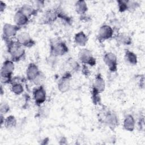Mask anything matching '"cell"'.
Wrapping results in <instances>:
<instances>
[{"instance_id": "6da1fadb", "label": "cell", "mask_w": 145, "mask_h": 145, "mask_svg": "<svg viewBox=\"0 0 145 145\" xmlns=\"http://www.w3.org/2000/svg\"><path fill=\"white\" fill-rule=\"evenodd\" d=\"M6 45L7 51L10 56V59L14 62H18L24 58L25 50L24 48L19 44L17 41L12 39L5 41Z\"/></svg>"}, {"instance_id": "7a4b0ae2", "label": "cell", "mask_w": 145, "mask_h": 145, "mask_svg": "<svg viewBox=\"0 0 145 145\" xmlns=\"http://www.w3.org/2000/svg\"><path fill=\"white\" fill-rule=\"evenodd\" d=\"M69 48L66 42L60 38H53L50 40L49 53L53 57H60L69 52Z\"/></svg>"}, {"instance_id": "3957f363", "label": "cell", "mask_w": 145, "mask_h": 145, "mask_svg": "<svg viewBox=\"0 0 145 145\" xmlns=\"http://www.w3.org/2000/svg\"><path fill=\"white\" fill-rule=\"evenodd\" d=\"M14 69V62L11 59H6L3 62L0 72L1 82L2 84H10Z\"/></svg>"}, {"instance_id": "277c9868", "label": "cell", "mask_w": 145, "mask_h": 145, "mask_svg": "<svg viewBox=\"0 0 145 145\" xmlns=\"http://www.w3.org/2000/svg\"><path fill=\"white\" fill-rule=\"evenodd\" d=\"M100 121L114 131L119 124L118 117L113 111L109 109L103 111L102 115L100 116Z\"/></svg>"}, {"instance_id": "5b68a950", "label": "cell", "mask_w": 145, "mask_h": 145, "mask_svg": "<svg viewBox=\"0 0 145 145\" xmlns=\"http://www.w3.org/2000/svg\"><path fill=\"white\" fill-rule=\"evenodd\" d=\"M78 59L83 65L93 67L96 64V59L88 49H82L78 53Z\"/></svg>"}, {"instance_id": "8992f818", "label": "cell", "mask_w": 145, "mask_h": 145, "mask_svg": "<svg viewBox=\"0 0 145 145\" xmlns=\"http://www.w3.org/2000/svg\"><path fill=\"white\" fill-rule=\"evenodd\" d=\"M71 78V72L68 71L64 72L63 74L59 79L57 82V88L60 92L66 93L70 90Z\"/></svg>"}, {"instance_id": "52a82bcc", "label": "cell", "mask_w": 145, "mask_h": 145, "mask_svg": "<svg viewBox=\"0 0 145 145\" xmlns=\"http://www.w3.org/2000/svg\"><path fill=\"white\" fill-rule=\"evenodd\" d=\"M103 61L111 72H116L118 68V61L116 55L111 52L104 54Z\"/></svg>"}, {"instance_id": "ba28073f", "label": "cell", "mask_w": 145, "mask_h": 145, "mask_svg": "<svg viewBox=\"0 0 145 145\" xmlns=\"http://www.w3.org/2000/svg\"><path fill=\"white\" fill-rule=\"evenodd\" d=\"M20 29L21 27L16 24L5 23L2 28V39L3 41L12 39V37L16 36Z\"/></svg>"}, {"instance_id": "9c48e42d", "label": "cell", "mask_w": 145, "mask_h": 145, "mask_svg": "<svg viewBox=\"0 0 145 145\" xmlns=\"http://www.w3.org/2000/svg\"><path fill=\"white\" fill-rule=\"evenodd\" d=\"M33 97L35 104L40 107L46 100V91L43 85H40L33 89Z\"/></svg>"}, {"instance_id": "30bf717a", "label": "cell", "mask_w": 145, "mask_h": 145, "mask_svg": "<svg viewBox=\"0 0 145 145\" xmlns=\"http://www.w3.org/2000/svg\"><path fill=\"white\" fill-rule=\"evenodd\" d=\"M114 30L108 24H103L99 28L97 39L100 42H103L106 40L112 39L113 37Z\"/></svg>"}, {"instance_id": "8fae6325", "label": "cell", "mask_w": 145, "mask_h": 145, "mask_svg": "<svg viewBox=\"0 0 145 145\" xmlns=\"http://www.w3.org/2000/svg\"><path fill=\"white\" fill-rule=\"evenodd\" d=\"M58 19V7L47 10L42 17L41 22L44 24H51Z\"/></svg>"}, {"instance_id": "7c38bea8", "label": "cell", "mask_w": 145, "mask_h": 145, "mask_svg": "<svg viewBox=\"0 0 145 145\" xmlns=\"http://www.w3.org/2000/svg\"><path fill=\"white\" fill-rule=\"evenodd\" d=\"M17 42L24 48H32L36 44V41L27 32H21L17 35Z\"/></svg>"}, {"instance_id": "4fadbf2b", "label": "cell", "mask_w": 145, "mask_h": 145, "mask_svg": "<svg viewBox=\"0 0 145 145\" xmlns=\"http://www.w3.org/2000/svg\"><path fill=\"white\" fill-rule=\"evenodd\" d=\"M105 89V82L101 73H97L93 80L91 91L92 92L101 93Z\"/></svg>"}, {"instance_id": "5bb4252c", "label": "cell", "mask_w": 145, "mask_h": 145, "mask_svg": "<svg viewBox=\"0 0 145 145\" xmlns=\"http://www.w3.org/2000/svg\"><path fill=\"white\" fill-rule=\"evenodd\" d=\"M41 71L39 70L38 66L33 63L31 62L27 66L26 70V79L29 82H33L34 80L41 73Z\"/></svg>"}, {"instance_id": "9a60e30c", "label": "cell", "mask_w": 145, "mask_h": 145, "mask_svg": "<svg viewBox=\"0 0 145 145\" xmlns=\"http://www.w3.org/2000/svg\"><path fill=\"white\" fill-rule=\"evenodd\" d=\"M135 120L131 114H127L124 117L123 121V128L125 130L132 132L135 128Z\"/></svg>"}, {"instance_id": "2e32d148", "label": "cell", "mask_w": 145, "mask_h": 145, "mask_svg": "<svg viewBox=\"0 0 145 145\" xmlns=\"http://www.w3.org/2000/svg\"><path fill=\"white\" fill-rule=\"evenodd\" d=\"M14 21L16 25L22 28L28 24L29 22V18L23 14L20 11L18 10L14 14Z\"/></svg>"}, {"instance_id": "e0dca14e", "label": "cell", "mask_w": 145, "mask_h": 145, "mask_svg": "<svg viewBox=\"0 0 145 145\" xmlns=\"http://www.w3.org/2000/svg\"><path fill=\"white\" fill-rule=\"evenodd\" d=\"M18 10L29 19L32 16L37 15L39 12V11L33 5L28 3L23 4Z\"/></svg>"}, {"instance_id": "ac0fdd59", "label": "cell", "mask_w": 145, "mask_h": 145, "mask_svg": "<svg viewBox=\"0 0 145 145\" xmlns=\"http://www.w3.org/2000/svg\"><path fill=\"white\" fill-rule=\"evenodd\" d=\"M88 6L85 1L79 0L75 3V10L76 12L81 17L86 15V12L88 11Z\"/></svg>"}, {"instance_id": "d6986e66", "label": "cell", "mask_w": 145, "mask_h": 145, "mask_svg": "<svg viewBox=\"0 0 145 145\" xmlns=\"http://www.w3.org/2000/svg\"><path fill=\"white\" fill-rule=\"evenodd\" d=\"M115 39L119 44L125 46L130 45L132 43V38L128 34L124 32L118 33L115 36Z\"/></svg>"}, {"instance_id": "ffe728a7", "label": "cell", "mask_w": 145, "mask_h": 145, "mask_svg": "<svg viewBox=\"0 0 145 145\" xmlns=\"http://www.w3.org/2000/svg\"><path fill=\"white\" fill-rule=\"evenodd\" d=\"M88 41V37L83 31H80L74 36V42L78 46H85Z\"/></svg>"}, {"instance_id": "44dd1931", "label": "cell", "mask_w": 145, "mask_h": 145, "mask_svg": "<svg viewBox=\"0 0 145 145\" xmlns=\"http://www.w3.org/2000/svg\"><path fill=\"white\" fill-rule=\"evenodd\" d=\"M124 59L125 62L130 66H135L138 63V58L136 54L128 49L125 52Z\"/></svg>"}, {"instance_id": "7402d4cb", "label": "cell", "mask_w": 145, "mask_h": 145, "mask_svg": "<svg viewBox=\"0 0 145 145\" xmlns=\"http://www.w3.org/2000/svg\"><path fill=\"white\" fill-rule=\"evenodd\" d=\"M66 67H69L66 71L73 72H77L79 70L80 68V66L78 62L74 60L72 58H69L65 62Z\"/></svg>"}, {"instance_id": "603a6c76", "label": "cell", "mask_w": 145, "mask_h": 145, "mask_svg": "<svg viewBox=\"0 0 145 145\" xmlns=\"http://www.w3.org/2000/svg\"><path fill=\"white\" fill-rule=\"evenodd\" d=\"M17 125V120L13 115H10L5 118L4 122V126L6 129H11L16 127Z\"/></svg>"}, {"instance_id": "cb8c5ba5", "label": "cell", "mask_w": 145, "mask_h": 145, "mask_svg": "<svg viewBox=\"0 0 145 145\" xmlns=\"http://www.w3.org/2000/svg\"><path fill=\"white\" fill-rule=\"evenodd\" d=\"M58 19H60L63 22L69 25L71 24L72 23V18L69 16L59 6H58Z\"/></svg>"}, {"instance_id": "d4e9b609", "label": "cell", "mask_w": 145, "mask_h": 145, "mask_svg": "<svg viewBox=\"0 0 145 145\" xmlns=\"http://www.w3.org/2000/svg\"><path fill=\"white\" fill-rule=\"evenodd\" d=\"M11 91L16 95H20L24 92V86L23 83L11 84Z\"/></svg>"}, {"instance_id": "484cf974", "label": "cell", "mask_w": 145, "mask_h": 145, "mask_svg": "<svg viewBox=\"0 0 145 145\" xmlns=\"http://www.w3.org/2000/svg\"><path fill=\"white\" fill-rule=\"evenodd\" d=\"M91 95L92 101L95 105H100L101 104V99L100 93L91 91Z\"/></svg>"}, {"instance_id": "4316f807", "label": "cell", "mask_w": 145, "mask_h": 145, "mask_svg": "<svg viewBox=\"0 0 145 145\" xmlns=\"http://www.w3.org/2000/svg\"><path fill=\"white\" fill-rule=\"evenodd\" d=\"M127 11L133 12H134L137 8L139 7V3L137 1H127Z\"/></svg>"}, {"instance_id": "83f0119b", "label": "cell", "mask_w": 145, "mask_h": 145, "mask_svg": "<svg viewBox=\"0 0 145 145\" xmlns=\"http://www.w3.org/2000/svg\"><path fill=\"white\" fill-rule=\"evenodd\" d=\"M117 3L119 12H124L127 11V5L126 0H118L117 1Z\"/></svg>"}, {"instance_id": "f1b7e54d", "label": "cell", "mask_w": 145, "mask_h": 145, "mask_svg": "<svg viewBox=\"0 0 145 145\" xmlns=\"http://www.w3.org/2000/svg\"><path fill=\"white\" fill-rule=\"evenodd\" d=\"M10 110V107L8 104L5 102L1 103L0 105V113L1 114L5 115L9 112Z\"/></svg>"}, {"instance_id": "f546056e", "label": "cell", "mask_w": 145, "mask_h": 145, "mask_svg": "<svg viewBox=\"0 0 145 145\" xmlns=\"http://www.w3.org/2000/svg\"><path fill=\"white\" fill-rule=\"evenodd\" d=\"M25 79L24 78H23L20 76H15L14 77H12L10 84H18V83H23L25 82Z\"/></svg>"}, {"instance_id": "4dcf8cb0", "label": "cell", "mask_w": 145, "mask_h": 145, "mask_svg": "<svg viewBox=\"0 0 145 145\" xmlns=\"http://www.w3.org/2000/svg\"><path fill=\"white\" fill-rule=\"evenodd\" d=\"M138 127L140 130L143 129L144 126V116H140L139 117L138 122Z\"/></svg>"}, {"instance_id": "1f68e13d", "label": "cell", "mask_w": 145, "mask_h": 145, "mask_svg": "<svg viewBox=\"0 0 145 145\" xmlns=\"http://www.w3.org/2000/svg\"><path fill=\"white\" fill-rule=\"evenodd\" d=\"M82 72L83 74L86 76H88L90 74L89 72V70L88 69L87 65H83V66H82Z\"/></svg>"}, {"instance_id": "d6a6232c", "label": "cell", "mask_w": 145, "mask_h": 145, "mask_svg": "<svg viewBox=\"0 0 145 145\" xmlns=\"http://www.w3.org/2000/svg\"><path fill=\"white\" fill-rule=\"evenodd\" d=\"M139 87L140 89H144V76L142 75L139 81Z\"/></svg>"}, {"instance_id": "836d02e7", "label": "cell", "mask_w": 145, "mask_h": 145, "mask_svg": "<svg viewBox=\"0 0 145 145\" xmlns=\"http://www.w3.org/2000/svg\"><path fill=\"white\" fill-rule=\"evenodd\" d=\"M6 7H7V5L6 3H5L3 1L0 2V12L1 13H3L5 11V9L6 8Z\"/></svg>"}, {"instance_id": "e575fe53", "label": "cell", "mask_w": 145, "mask_h": 145, "mask_svg": "<svg viewBox=\"0 0 145 145\" xmlns=\"http://www.w3.org/2000/svg\"><path fill=\"white\" fill-rule=\"evenodd\" d=\"M0 119H1V126H2L3 125V124H4V122H5V120L4 115L1 114V115H0Z\"/></svg>"}, {"instance_id": "d590c367", "label": "cell", "mask_w": 145, "mask_h": 145, "mask_svg": "<svg viewBox=\"0 0 145 145\" xmlns=\"http://www.w3.org/2000/svg\"><path fill=\"white\" fill-rule=\"evenodd\" d=\"M61 142H62V143H61V144H66L65 142H67V139H66V138H65V137H62L61 139H60V140H59V143ZM67 143V142H66Z\"/></svg>"}, {"instance_id": "8d00e7d4", "label": "cell", "mask_w": 145, "mask_h": 145, "mask_svg": "<svg viewBox=\"0 0 145 145\" xmlns=\"http://www.w3.org/2000/svg\"><path fill=\"white\" fill-rule=\"evenodd\" d=\"M49 138H45L42 141V142H41V144H48L47 142H49Z\"/></svg>"}, {"instance_id": "74e56055", "label": "cell", "mask_w": 145, "mask_h": 145, "mask_svg": "<svg viewBox=\"0 0 145 145\" xmlns=\"http://www.w3.org/2000/svg\"><path fill=\"white\" fill-rule=\"evenodd\" d=\"M1 95H2L3 94V88H2V86H1Z\"/></svg>"}]
</instances>
